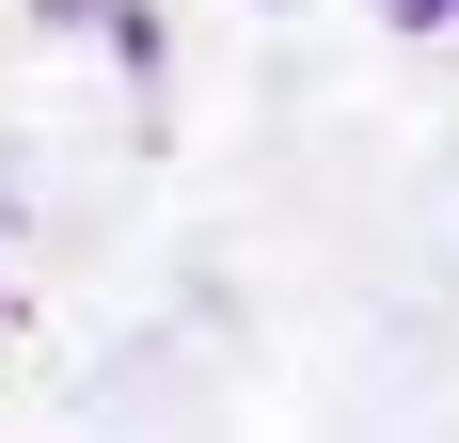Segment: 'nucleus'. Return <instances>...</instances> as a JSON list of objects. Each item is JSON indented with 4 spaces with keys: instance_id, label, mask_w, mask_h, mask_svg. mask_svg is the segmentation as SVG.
<instances>
[{
    "instance_id": "obj_1",
    "label": "nucleus",
    "mask_w": 459,
    "mask_h": 443,
    "mask_svg": "<svg viewBox=\"0 0 459 443\" xmlns=\"http://www.w3.org/2000/svg\"><path fill=\"white\" fill-rule=\"evenodd\" d=\"M396 16H412V32H444V16H459V0H396Z\"/></svg>"
}]
</instances>
